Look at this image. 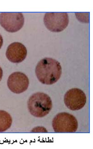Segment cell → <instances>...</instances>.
I'll return each mask as SVG.
<instances>
[{
  "mask_svg": "<svg viewBox=\"0 0 93 149\" xmlns=\"http://www.w3.org/2000/svg\"><path fill=\"white\" fill-rule=\"evenodd\" d=\"M27 54V49L24 45L15 42L10 45L7 47L6 55L10 62L19 63L26 59Z\"/></svg>",
  "mask_w": 93,
  "mask_h": 149,
  "instance_id": "cell-8",
  "label": "cell"
},
{
  "mask_svg": "<svg viewBox=\"0 0 93 149\" xmlns=\"http://www.w3.org/2000/svg\"><path fill=\"white\" fill-rule=\"evenodd\" d=\"M44 22L46 27L50 31L61 32L68 25V15L65 13H46L44 15Z\"/></svg>",
  "mask_w": 93,
  "mask_h": 149,
  "instance_id": "cell-4",
  "label": "cell"
},
{
  "mask_svg": "<svg viewBox=\"0 0 93 149\" xmlns=\"http://www.w3.org/2000/svg\"><path fill=\"white\" fill-rule=\"evenodd\" d=\"M29 80L25 74L21 72L13 73L7 80V86L10 91L15 94H21L26 91Z\"/></svg>",
  "mask_w": 93,
  "mask_h": 149,
  "instance_id": "cell-7",
  "label": "cell"
},
{
  "mask_svg": "<svg viewBox=\"0 0 93 149\" xmlns=\"http://www.w3.org/2000/svg\"><path fill=\"white\" fill-rule=\"evenodd\" d=\"M52 127L56 132L73 133L76 132L78 123L76 118L72 115L62 112L54 117Z\"/></svg>",
  "mask_w": 93,
  "mask_h": 149,
  "instance_id": "cell-3",
  "label": "cell"
},
{
  "mask_svg": "<svg viewBox=\"0 0 93 149\" xmlns=\"http://www.w3.org/2000/svg\"><path fill=\"white\" fill-rule=\"evenodd\" d=\"M3 43V38H2V36H1V35L0 34V49H1V47H2Z\"/></svg>",
  "mask_w": 93,
  "mask_h": 149,
  "instance_id": "cell-10",
  "label": "cell"
},
{
  "mask_svg": "<svg viewBox=\"0 0 93 149\" xmlns=\"http://www.w3.org/2000/svg\"><path fill=\"white\" fill-rule=\"evenodd\" d=\"M12 116L6 111H0V132L8 130L12 125Z\"/></svg>",
  "mask_w": 93,
  "mask_h": 149,
  "instance_id": "cell-9",
  "label": "cell"
},
{
  "mask_svg": "<svg viewBox=\"0 0 93 149\" xmlns=\"http://www.w3.org/2000/svg\"><path fill=\"white\" fill-rule=\"evenodd\" d=\"M64 102L67 107L72 111L81 110L86 104V95L81 89L73 88L65 93Z\"/></svg>",
  "mask_w": 93,
  "mask_h": 149,
  "instance_id": "cell-6",
  "label": "cell"
},
{
  "mask_svg": "<svg viewBox=\"0 0 93 149\" xmlns=\"http://www.w3.org/2000/svg\"><path fill=\"white\" fill-rule=\"evenodd\" d=\"M35 74L40 82L45 85L56 83L62 74V68L60 62L51 58H44L37 64Z\"/></svg>",
  "mask_w": 93,
  "mask_h": 149,
  "instance_id": "cell-1",
  "label": "cell"
},
{
  "mask_svg": "<svg viewBox=\"0 0 93 149\" xmlns=\"http://www.w3.org/2000/svg\"><path fill=\"white\" fill-rule=\"evenodd\" d=\"M27 107L33 116L42 118L50 113L52 108V102L48 95L37 92L31 96L27 102Z\"/></svg>",
  "mask_w": 93,
  "mask_h": 149,
  "instance_id": "cell-2",
  "label": "cell"
},
{
  "mask_svg": "<svg viewBox=\"0 0 93 149\" xmlns=\"http://www.w3.org/2000/svg\"><path fill=\"white\" fill-rule=\"evenodd\" d=\"M24 24V16L22 13L0 14V25L8 32H17L22 29Z\"/></svg>",
  "mask_w": 93,
  "mask_h": 149,
  "instance_id": "cell-5",
  "label": "cell"
},
{
  "mask_svg": "<svg viewBox=\"0 0 93 149\" xmlns=\"http://www.w3.org/2000/svg\"><path fill=\"white\" fill-rule=\"evenodd\" d=\"M2 76H3V70L0 67V81L2 79Z\"/></svg>",
  "mask_w": 93,
  "mask_h": 149,
  "instance_id": "cell-11",
  "label": "cell"
}]
</instances>
